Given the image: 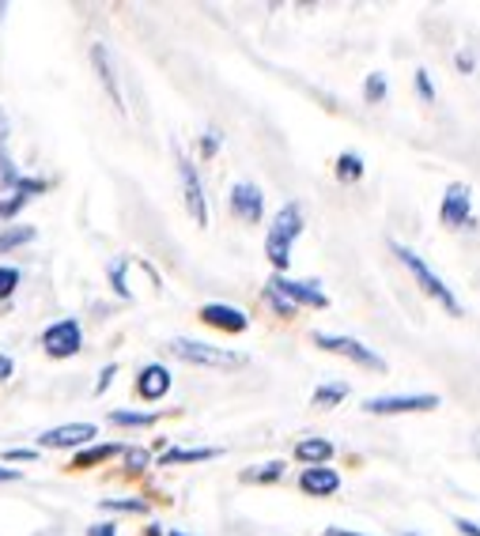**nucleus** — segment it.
<instances>
[{
  "mask_svg": "<svg viewBox=\"0 0 480 536\" xmlns=\"http://www.w3.org/2000/svg\"><path fill=\"white\" fill-rule=\"evenodd\" d=\"M299 234H303V212H299V204H284L277 212L273 227H268V239H265L268 261H273L280 272L291 265V242H296Z\"/></svg>",
  "mask_w": 480,
  "mask_h": 536,
  "instance_id": "nucleus-1",
  "label": "nucleus"
},
{
  "mask_svg": "<svg viewBox=\"0 0 480 536\" xmlns=\"http://www.w3.org/2000/svg\"><path fill=\"white\" fill-rule=\"evenodd\" d=\"M390 249L398 253V257H401V265H405V268H409V272L416 276V284L424 287V295H431L435 303H439L443 310H450L454 317L462 314V303H457V298H454V291H450V287L443 284V276H435V272H431V268H428V265L420 261V257H416V253H412L409 246H401V242H390Z\"/></svg>",
  "mask_w": 480,
  "mask_h": 536,
  "instance_id": "nucleus-2",
  "label": "nucleus"
},
{
  "mask_svg": "<svg viewBox=\"0 0 480 536\" xmlns=\"http://www.w3.org/2000/svg\"><path fill=\"white\" fill-rule=\"evenodd\" d=\"M171 352L178 359H185V362H197V367H223V371H231V367H242V362H246V355H239V352L201 344V340H190V336L171 340Z\"/></svg>",
  "mask_w": 480,
  "mask_h": 536,
  "instance_id": "nucleus-3",
  "label": "nucleus"
},
{
  "mask_svg": "<svg viewBox=\"0 0 480 536\" xmlns=\"http://www.w3.org/2000/svg\"><path fill=\"white\" fill-rule=\"evenodd\" d=\"M315 344H318V348H325V352H333V355H344V359H352V362H360V367H367V371H379V374H386V359H382L379 352H371L367 344H360L356 336L315 333Z\"/></svg>",
  "mask_w": 480,
  "mask_h": 536,
  "instance_id": "nucleus-4",
  "label": "nucleus"
},
{
  "mask_svg": "<svg viewBox=\"0 0 480 536\" xmlns=\"http://www.w3.org/2000/svg\"><path fill=\"white\" fill-rule=\"evenodd\" d=\"M363 409L371 416H401V412H431L439 409L435 393H405V397H367Z\"/></svg>",
  "mask_w": 480,
  "mask_h": 536,
  "instance_id": "nucleus-5",
  "label": "nucleus"
},
{
  "mask_svg": "<svg viewBox=\"0 0 480 536\" xmlns=\"http://www.w3.org/2000/svg\"><path fill=\"white\" fill-rule=\"evenodd\" d=\"M439 220L447 223V227H454V230H473L476 227V220H473V197H469V185H462V182H454V185H447V197H443V212H439Z\"/></svg>",
  "mask_w": 480,
  "mask_h": 536,
  "instance_id": "nucleus-6",
  "label": "nucleus"
},
{
  "mask_svg": "<svg viewBox=\"0 0 480 536\" xmlns=\"http://www.w3.org/2000/svg\"><path fill=\"white\" fill-rule=\"evenodd\" d=\"M42 348H46L53 359H69L83 348V336H80V325L72 317L57 321V325H50L46 333H42Z\"/></svg>",
  "mask_w": 480,
  "mask_h": 536,
  "instance_id": "nucleus-7",
  "label": "nucleus"
},
{
  "mask_svg": "<svg viewBox=\"0 0 480 536\" xmlns=\"http://www.w3.org/2000/svg\"><path fill=\"white\" fill-rule=\"evenodd\" d=\"M178 174H182V189H185V208H190V216L197 227H208V204H204V185L197 178V166L178 152Z\"/></svg>",
  "mask_w": 480,
  "mask_h": 536,
  "instance_id": "nucleus-8",
  "label": "nucleus"
},
{
  "mask_svg": "<svg viewBox=\"0 0 480 536\" xmlns=\"http://www.w3.org/2000/svg\"><path fill=\"white\" fill-rule=\"evenodd\" d=\"M268 287H273L280 298H287L291 306H325L329 298H325V291L318 287V284H299V280H287V276H273L268 280Z\"/></svg>",
  "mask_w": 480,
  "mask_h": 536,
  "instance_id": "nucleus-9",
  "label": "nucleus"
},
{
  "mask_svg": "<svg viewBox=\"0 0 480 536\" xmlns=\"http://www.w3.org/2000/svg\"><path fill=\"white\" fill-rule=\"evenodd\" d=\"M231 212L239 220L246 223H258L261 220V212H265V197H261V189L258 185H249V182H239L231 189Z\"/></svg>",
  "mask_w": 480,
  "mask_h": 536,
  "instance_id": "nucleus-10",
  "label": "nucleus"
},
{
  "mask_svg": "<svg viewBox=\"0 0 480 536\" xmlns=\"http://www.w3.org/2000/svg\"><path fill=\"white\" fill-rule=\"evenodd\" d=\"M95 438V423H65V427H53V431H46L38 438V446H83Z\"/></svg>",
  "mask_w": 480,
  "mask_h": 536,
  "instance_id": "nucleus-11",
  "label": "nucleus"
},
{
  "mask_svg": "<svg viewBox=\"0 0 480 536\" xmlns=\"http://www.w3.org/2000/svg\"><path fill=\"white\" fill-rule=\"evenodd\" d=\"M299 487L310 491V495H322L325 499V495H333V491L341 487V476L333 473V468H325V465H310L306 473L299 476Z\"/></svg>",
  "mask_w": 480,
  "mask_h": 536,
  "instance_id": "nucleus-12",
  "label": "nucleus"
},
{
  "mask_svg": "<svg viewBox=\"0 0 480 536\" xmlns=\"http://www.w3.org/2000/svg\"><path fill=\"white\" fill-rule=\"evenodd\" d=\"M166 390H171V371L159 367V362H152V367L140 371V381H136V393L144 400H159Z\"/></svg>",
  "mask_w": 480,
  "mask_h": 536,
  "instance_id": "nucleus-13",
  "label": "nucleus"
},
{
  "mask_svg": "<svg viewBox=\"0 0 480 536\" xmlns=\"http://www.w3.org/2000/svg\"><path fill=\"white\" fill-rule=\"evenodd\" d=\"M201 317L208 321V325L227 329V333H242V329L249 325L242 310H235V306H220V303H208V306L201 310Z\"/></svg>",
  "mask_w": 480,
  "mask_h": 536,
  "instance_id": "nucleus-14",
  "label": "nucleus"
},
{
  "mask_svg": "<svg viewBox=\"0 0 480 536\" xmlns=\"http://www.w3.org/2000/svg\"><path fill=\"white\" fill-rule=\"evenodd\" d=\"M91 61H95V72L102 80V88H107V95L114 99V106L121 110V88H118V72H114V64H110L107 46H91Z\"/></svg>",
  "mask_w": 480,
  "mask_h": 536,
  "instance_id": "nucleus-15",
  "label": "nucleus"
},
{
  "mask_svg": "<svg viewBox=\"0 0 480 536\" xmlns=\"http://www.w3.org/2000/svg\"><path fill=\"white\" fill-rule=\"evenodd\" d=\"M296 457L306 461V465H325L333 457V442L329 438H303L296 446Z\"/></svg>",
  "mask_w": 480,
  "mask_h": 536,
  "instance_id": "nucleus-16",
  "label": "nucleus"
},
{
  "mask_svg": "<svg viewBox=\"0 0 480 536\" xmlns=\"http://www.w3.org/2000/svg\"><path fill=\"white\" fill-rule=\"evenodd\" d=\"M284 476V461H268V465H258V468H246L242 480L246 484H273Z\"/></svg>",
  "mask_w": 480,
  "mask_h": 536,
  "instance_id": "nucleus-17",
  "label": "nucleus"
},
{
  "mask_svg": "<svg viewBox=\"0 0 480 536\" xmlns=\"http://www.w3.org/2000/svg\"><path fill=\"white\" fill-rule=\"evenodd\" d=\"M220 457V449H171L163 454V465H190V461H212Z\"/></svg>",
  "mask_w": 480,
  "mask_h": 536,
  "instance_id": "nucleus-18",
  "label": "nucleus"
},
{
  "mask_svg": "<svg viewBox=\"0 0 480 536\" xmlns=\"http://www.w3.org/2000/svg\"><path fill=\"white\" fill-rule=\"evenodd\" d=\"M344 397H348V385H344V381H329V385H318V390H315V404H318V409L341 404Z\"/></svg>",
  "mask_w": 480,
  "mask_h": 536,
  "instance_id": "nucleus-19",
  "label": "nucleus"
},
{
  "mask_svg": "<svg viewBox=\"0 0 480 536\" xmlns=\"http://www.w3.org/2000/svg\"><path fill=\"white\" fill-rule=\"evenodd\" d=\"M337 178H341V182H360V178H363V159H360L356 152H344V155L337 159Z\"/></svg>",
  "mask_w": 480,
  "mask_h": 536,
  "instance_id": "nucleus-20",
  "label": "nucleus"
},
{
  "mask_svg": "<svg viewBox=\"0 0 480 536\" xmlns=\"http://www.w3.org/2000/svg\"><path fill=\"white\" fill-rule=\"evenodd\" d=\"M110 454H118V446H95V449H88V454H80V457L72 461V468H91V465H99V461H107Z\"/></svg>",
  "mask_w": 480,
  "mask_h": 536,
  "instance_id": "nucleus-21",
  "label": "nucleus"
},
{
  "mask_svg": "<svg viewBox=\"0 0 480 536\" xmlns=\"http://www.w3.org/2000/svg\"><path fill=\"white\" fill-rule=\"evenodd\" d=\"M31 239H34V227H12L8 234H0V253L12 249V246H24Z\"/></svg>",
  "mask_w": 480,
  "mask_h": 536,
  "instance_id": "nucleus-22",
  "label": "nucleus"
},
{
  "mask_svg": "<svg viewBox=\"0 0 480 536\" xmlns=\"http://www.w3.org/2000/svg\"><path fill=\"white\" fill-rule=\"evenodd\" d=\"M110 419L121 427H148L155 423V412H110Z\"/></svg>",
  "mask_w": 480,
  "mask_h": 536,
  "instance_id": "nucleus-23",
  "label": "nucleus"
},
{
  "mask_svg": "<svg viewBox=\"0 0 480 536\" xmlns=\"http://www.w3.org/2000/svg\"><path fill=\"white\" fill-rule=\"evenodd\" d=\"M386 76L382 72H374V76H367V83H363V95H367V102H382L386 99Z\"/></svg>",
  "mask_w": 480,
  "mask_h": 536,
  "instance_id": "nucleus-24",
  "label": "nucleus"
},
{
  "mask_svg": "<svg viewBox=\"0 0 480 536\" xmlns=\"http://www.w3.org/2000/svg\"><path fill=\"white\" fill-rule=\"evenodd\" d=\"M102 510H121V513H144L148 503L144 499H102Z\"/></svg>",
  "mask_w": 480,
  "mask_h": 536,
  "instance_id": "nucleus-25",
  "label": "nucleus"
},
{
  "mask_svg": "<svg viewBox=\"0 0 480 536\" xmlns=\"http://www.w3.org/2000/svg\"><path fill=\"white\" fill-rule=\"evenodd\" d=\"M416 95H420L424 102H435V83H431V76H428V69H416Z\"/></svg>",
  "mask_w": 480,
  "mask_h": 536,
  "instance_id": "nucleus-26",
  "label": "nucleus"
},
{
  "mask_svg": "<svg viewBox=\"0 0 480 536\" xmlns=\"http://www.w3.org/2000/svg\"><path fill=\"white\" fill-rule=\"evenodd\" d=\"M125 265H129V261H125V257H121V261H114V265H110V284H114V291H118L121 298H129V287H125Z\"/></svg>",
  "mask_w": 480,
  "mask_h": 536,
  "instance_id": "nucleus-27",
  "label": "nucleus"
},
{
  "mask_svg": "<svg viewBox=\"0 0 480 536\" xmlns=\"http://www.w3.org/2000/svg\"><path fill=\"white\" fill-rule=\"evenodd\" d=\"M148 461H152L148 449H125V465H129L133 473H140V468H148Z\"/></svg>",
  "mask_w": 480,
  "mask_h": 536,
  "instance_id": "nucleus-28",
  "label": "nucleus"
},
{
  "mask_svg": "<svg viewBox=\"0 0 480 536\" xmlns=\"http://www.w3.org/2000/svg\"><path fill=\"white\" fill-rule=\"evenodd\" d=\"M265 298H268V303H273V310H277L280 317H291V314H296V306H291L287 298H280V295H277L273 287H265Z\"/></svg>",
  "mask_w": 480,
  "mask_h": 536,
  "instance_id": "nucleus-29",
  "label": "nucleus"
},
{
  "mask_svg": "<svg viewBox=\"0 0 480 536\" xmlns=\"http://www.w3.org/2000/svg\"><path fill=\"white\" fill-rule=\"evenodd\" d=\"M15 284H19V272H15V268H0V298L12 295Z\"/></svg>",
  "mask_w": 480,
  "mask_h": 536,
  "instance_id": "nucleus-30",
  "label": "nucleus"
},
{
  "mask_svg": "<svg viewBox=\"0 0 480 536\" xmlns=\"http://www.w3.org/2000/svg\"><path fill=\"white\" fill-rule=\"evenodd\" d=\"M216 147H220V133H216V128H208L204 140H201V152L204 155H216Z\"/></svg>",
  "mask_w": 480,
  "mask_h": 536,
  "instance_id": "nucleus-31",
  "label": "nucleus"
},
{
  "mask_svg": "<svg viewBox=\"0 0 480 536\" xmlns=\"http://www.w3.org/2000/svg\"><path fill=\"white\" fill-rule=\"evenodd\" d=\"M454 525L462 529V536H480V525H476V522H466V518H457Z\"/></svg>",
  "mask_w": 480,
  "mask_h": 536,
  "instance_id": "nucleus-32",
  "label": "nucleus"
},
{
  "mask_svg": "<svg viewBox=\"0 0 480 536\" xmlns=\"http://www.w3.org/2000/svg\"><path fill=\"white\" fill-rule=\"evenodd\" d=\"M454 64H457L462 72H473V53H457V57H454Z\"/></svg>",
  "mask_w": 480,
  "mask_h": 536,
  "instance_id": "nucleus-33",
  "label": "nucleus"
},
{
  "mask_svg": "<svg viewBox=\"0 0 480 536\" xmlns=\"http://www.w3.org/2000/svg\"><path fill=\"white\" fill-rule=\"evenodd\" d=\"M114 374H118V367H107V371H102V374H99V385H95V390H99V393H102V390H107V385H110V378H114Z\"/></svg>",
  "mask_w": 480,
  "mask_h": 536,
  "instance_id": "nucleus-34",
  "label": "nucleus"
},
{
  "mask_svg": "<svg viewBox=\"0 0 480 536\" xmlns=\"http://www.w3.org/2000/svg\"><path fill=\"white\" fill-rule=\"evenodd\" d=\"M12 461H34V449H8Z\"/></svg>",
  "mask_w": 480,
  "mask_h": 536,
  "instance_id": "nucleus-35",
  "label": "nucleus"
},
{
  "mask_svg": "<svg viewBox=\"0 0 480 536\" xmlns=\"http://www.w3.org/2000/svg\"><path fill=\"white\" fill-rule=\"evenodd\" d=\"M5 378H12V359L0 355V381H5Z\"/></svg>",
  "mask_w": 480,
  "mask_h": 536,
  "instance_id": "nucleus-36",
  "label": "nucleus"
},
{
  "mask_svg": "<svg viewBox=\"0 0 480 536\" xmlns=\"http://www.w3.org/2000/svg\"><path fill=\"white\" fill-rule=\"evenodd\" d=\"M88 536H114V525H91Z\"/></svg>",
  "mask_w": 480,
  "mask_h": 536,
  "instance_id": "nucleus-37",
  "label": "nucleus"
},
{
  "mask_svg": "<svg viewBox=\"0 0 480 536\" xmlns=\"http://www.w3.org/2000/svg\"><path fill=\"white\" fill-rule=\"evenodd\" d=\"M322 536H367V532H352V529H325Z\"/></svg>",
  "mask_w": 480,
  "mask_h": 536,
  "instance_id": "nucleus-38",
  "label": "nucleus"
},
{
  "mask_svg": "<svg viewBox=\"0 0 480 536\" xmlns=\"http://www.w3.org/2000/svg\"><path fill=\"white\" fill-rule=\"evenodd\" d=\"M24 473H19V468H0V480H19Z\"/></svg>",
  "mask_w": 480,
  "mask_h": 536,
  "instance_id": "nucleus-39",
  "label": "nucleus"
},
{
  "mask_svg": "<svg viewBox=\"0 0 480 536\" xmlns=\"http://www.w3.org/2000/svg\"><path fill=\"white\" fill-rule=\"evenodd\" d=\"M0 136H5V114H0Z\"/></svg>",
  "mask_w": 480,
  "mask_h": 536,
  "instance_id": "nucleus-40",
  "label": "nucleus"
},
{
  "mask_svg": "<svg viewBox=\"0 0 480 536\" xmlns=\"http://www.w3.org/2000/svg\"><path fill=\"white\" fill-rule=\"evenodd\" d=\"M171 536H185V532H171Z\"/></svg>",
  "mask_w": 480,
  "mask_h": 536,
  "instance_id": "nucleus-41",
  "label": "nucleus"
},
{
  "mask_svg": "<svg viewBox=\"0 0 480 536\" xmlns=\"http://www.w3.org/2000/svg\"><path fill=\"white\" fill-rule=\"evenodd\" d=\"M476 438H480V431H476ZM476 446H480V442H476Z\"/></svg>",
  "mask_w": 480,
  "mask_h": 536,
  "instance_id": "nucleus-42",
  "label": "nucleus"
},
{
  "mask_svg": "<svg viewBox=\"0 0 480 536\" xmlns=\"http://www.w3.org/2000/svg\"><path fill=\"white\" fill-rule=\"evenodd\" d=\"M405 536H416V532H405Z\"/></svg>",
  "mask_w": 480,
  "mask_h": 536,
  "instance_id": "nucleus-43",
  "label": "nucleus"
}]
</instances>
